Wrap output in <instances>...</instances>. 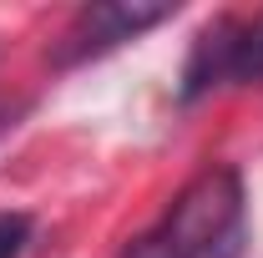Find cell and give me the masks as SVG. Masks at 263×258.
Masks as SVG:
<instances>
[{
    "label": "cell",
    "mask_w": 263,
    "mask_h": 258,
    "mask_svg": "<svg viewBox=\"0 0 263 258\" xmlns=\"http://www.w3.org/2000/svg\"><path fill=\"white\" fill-rule=\"evenodd\" d=\"M248 248V197L233 167H202L122 258H243Z\"/></svg>",
    "instance_id": "cell-1"
},
{
    "label": "cell",
    "mask_w": 263,
    "mask_h": 258,
    "mask_svg": "<svg viewBox=\"0 0 263 258\" xmlns=\"http://www.w3.org/2000/svg\"><path fill=\"white\" fill-rule=\"evenodd\" d=\"M218 81H263V10L213 21L187 61V97Z\"/></svg>",
    "instance_id": "cell-2"
},
{
    "label": "cell",
    "mask_w": 263,
    "mask_h": 258,
    "mask_svg": "<svg viewBox=\"0 0 263 258\" xmlns=\"http://www.w3.org/2000/svg\"><path fill=\"white\" fill-rule=\"evenodd\" d=\"M177 15V5H86L56 41V66L91 61L101 51H117L122 41H137L142 31Z\"/></svg>",
    "instance_id": "cell-3"
},
{
    "label": "cell",
    "mask_w": 263,
    "mask_h": 258,
    "mask_svg": "<svg viewBox=\"0 0 263 258\" xmlns=\"http://www.w3.org/2000/svg\"><path fill=\"white\" fill-rule=\"evenodd\" d=\"M31 243V223L21 213H0V258H21Z\"/></svg>",
    "instance_id": "cell-4"
}]
</instances>
